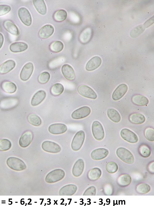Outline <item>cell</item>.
Returning a JSON list of instances; mask_svg holds the SVG:
<instances>
[{
    "mask_svg": "<svg viewBox=\"0 0 154 206\" xmlns=\"http://www.w3.org/2000/svg\"><path fill=\"white\" fill-rule=\"evenodd\" d=\"M146 138L150 141H154V130L152 127H149L146 128L144 132Z\"/></svg>",
    "mask_w": 154,
    "mask_h": 206,
    "instance_id": "42",
    "label": "cell"
},
{
    "mask_svg": "<svg viewBox=\"0 0 154 206\" xmlns=\"http://www.w3.org/2000/svg\"><path fill=\"white\" fill-rule=\"evenodd\" d=\"M102 62L101 58L95 56L91 58L87 63L86 69L87 71H92L97 68L101 65Z\"/></svg>",
    "mask_w": 154,
    "mask_h": 206,
    "instance_id": "17",
    "label": "cell"
},
{
    "mask_svg": "<svg viewBox=\"0 0 154 206\" xmlns=\"http://www.w3.org/2000/svg\"><path fill=\"white\" fill-rule=\"evenodd\" d=\"M154 17L146 21L143 24L145 28H147L152 25L154 22Z\"/></svg>",
    "mask_w": 154,
    "mask_h": 206,
    "instance_id": "47",
    "label": "cell"
},
{
    "mask_svg": "<svg viewBox=\"0 0 154 206\" xmlns=\"http://www.w3.org/2000/svg\"><path fill=\"white\" fill-rule=\"evenodd\" d=\"M154 161H152L149 163L148 165L147 170L150 173L154 174Z\"/></svg>",
    "mask_w": 154,
    "mask_h": 206,
    "instance_id": "46",
    "label": "cell"
},
{
    "mask_svg": "<svg viewBox=\"0 0 154 206\" xmlns=\"http://www.w3.org/2000/svg\"><path fill=\"white\" fill-rule=\"evenodd\" d=\"M128 118L131 122L136 124L143 123L145 121V116L139 113H134L130 114Z\"/></svg>",
    "mask_w": 154,
    "mask_h": 206,
    "instance_id": "27",
    "label": "cell"
},
{
    "mask_svg": "<svg viewBox=\"0 0 154 206\" xmlns=\"http://www.w3.org/2000/svg\"><path fill=\"white\" fill-rule=\"evenodd\" d=\"M128 90V87L126 84H122L119 85L113 93L112 99L114 101L120 99L126 94Z\"/></svg>",
    "mask_w": 154,
    "mask_h": 206,
    "instance_id": "14",
    "label": "cell"
},
{
    "mask_svg": "<svg viewBox=\"0 0 154 206\" xmlns=\"http://www.w3.org/2000/svg\"><path fill=\"white\" fill-rule=\"evenodd\" d=\"M50 77V74L47 72L44 71L41 73L38 77V81L41 84L47 83Z\"/></svg>",
    "mask_w": 154,
    "mask_h": 206,
    "instance_id": "43",
    "label": "cell"
},
{
    "mask_svg": "<svg viewBox=\"0 0 154 206\" xmlns=\"http://www.w3.org/2000/svg\"><path fill=\"white\" fill-rule=\"evenodd\" d=\"M11 9L10 6L6 5H0V16L5 15Z\"/></svg>",
    "mask_w": 154,
    "mask_h": 206,
    "instance_id": "44",
    "label": "cell"
},
{
    "mask_svg": "<svg viewBox=\"0 0 154 206\" xmlns=\"http://www.w3.org/2000/svg\"><path fill=\"white\" fill-rule=\"evenodd\" d=\"M46 95V92L40 90L36 92L32 98L31 104L33 106H35L40 104L45 99Z\"/></svg>",
    "mask_w": 154,
    "mask_h": 206,
    "instance_id": "21",
    "label": "cell"
},
{
    "mask_svg": "<svg viewBox=\"0 0 154 206\" xmlns=\"http://www.w3.org/2000/svg\"><path fill=\"white\" fill-rule=\"evenodd\" d=\"M33 3L36 10L39 14L42 15L46 14L47 9L44 0H33Z\"/></svg>",
    "mask_w": 154,
    "mask_h": 206,
    "instance_id": "30",
    "label": "cell"
},
{
    "mask_svg": "<svg viewBox=\"0 0 154 206\" xmlns=\"http://www.w3.org/2000/svg\"><path fill=\"white\" fill-rule=\"evenodd\" d=\"M107 114L109 118L115 123H118L121 120V118L120 114L115 109H108L107 110Z\"/></svg>",
    "mask_w": 154,
    "mask_h": 206,
    "instance_id": "31",
    "label": "cell"
},
{
    "mask_svg": "<svg viewBox=\"0 0 154 206\" xmlns=\"http://www.w3.org/2000/svg\"><path fill=\"white\" fill-rule=\"evenodd\" d=\"M65 175L64 171L61 169H56L49 173L46 176L45 181L48 183H52L60 181Z\"/></svg>",
    "mask_w": 154,
    "mask_h": 206,
    "instance_id": "2",
    "label": "cell"
},
{
    "mask_svg": "<svg viewBox=\"0 0 154 206\" xmlns=\"http://www.w3.org/2000/svg\"><path fill=\"white\" fill-rule=\"evenodd\" d=\"M138 152L142 157L147 158L151 154V150L149 147L145 144H142L138 148Z\"/></svg>",
    "mask_w": 154,
    "mask_h": 206,
    "instance_id": "34",
    "label": "cell"
},
{
    "mask_svg": "<svg viewBox=\"0 0 154 206\" xmlns=\"http://www.w3.org/2000/svg\"><path fill=\"white\" fill-rule=\"evenodd\" d=\"M34 70L33 63L29 62L26 63L23 67L20 73L21 79L23 81L28 80Z\"/></svg>",
    "mask_w": 154,
    "mask_h": 206,
    "instance_id": "11",
    "label": "cell"
},
{
    "mask_svg": "<svg viewBox=\"0 0 154 206\" xmlns=\"http://www.w3.org/2000/svg\"><path fill=\"white\" fill-rule=\"evenodd\" d=\"M67 126L64 124L56 123L50 125L48 128V131L54 135L63 134L67 130Z\"/></svg>",
    "mask_w": 154,
    "mask_h": 206,
    "instance_id": "12",
    "label": "cell"
},
{
    "mask_svg": "<svg viewBox=\"0 0 154 206\" xmlns=\"http://www.w3.org/2000/svg\"><path fill=\"white\" fill-rule=\"evenodd\" d=\"M54 31V27L50 24L46 25L42 27L38 32V36L41 39L49 37L53 34Z\"/></svg>",
    "mask_w": 154,
    "mask_h": 206,
    "instance_id": "18",
    "label": "cell"
},
{
    "mask_svg": "<svg viewBox=\"0 0 154 206\" xmlns=\"http://www.w3.org/2000/svg\"><path fill=\"white\" fill-rule=\"evenodd\" d=\"M132 181L131 176L128 174H123L118 178L116 182L117 184L121 187H125L130 184Z\"/></svg>",
    "mask_w": 154,
    "mask_h": 206,
    "instance_id": "25",
    "label": "cell"
},
{
    "mask_svg": "<svg viewBox=\"0 0 154 206\" xmlns=\"http://www.w3.org/2000/svg\"><path fill=\"white\" fill-rule=\"evenodd\" d=\"M4 42V37L2 34L0 33V49L2 47Z\"/></svg>",
    "mask_w": 154,
    "mask_h": 206,
    "instance_id": "48",
    "label": "cell"
},
{
    "mask_svg": "<svg viewBox=\"0 0 154 206\" xmlns=\"http://www.w3.org/2000/svg\"><path fill=\"white\" fill-rule=\"evenodd\" d=\"M27 119L30 123L35 126H39L42 123V120L40 117L35 114H29Z\"/></svg>",
    "mask_w": 154,
    "mask_h": 206,
    "instance_id": "37",
    "label": "cell"
},
{
    "mask_svg": "<svg viewBox=\"0 0 154 206\" xmlns=\"http://www.w3.org/2000/svg\"><path fill=\"white\" fill-rule=\"evenodd\" d=\"M109 154L108 150L104 148H99L93 150L91 153V158L95 160H100L106 157Z\"/></svg>",
    "mask_w": 154,
    "mask_h": 206,
    "instance_id": "15",
    "label": "cell"
},
{
    "mask_svg": "<svg viewBox=\"0 0 154 206\" xmlns=\"http://www.w3.org/2000/svg\"><path fill=\"white\" fill-rule=\"evenodd\" d=\"M41 147L44 151L52 153L59 152L61 149V147L58 144L48 140L44 141L42 144Z\"/></svg>",
    "mask_w": 154,
    "mask_h": 206,
    "instance_id": "9",
    "label": "cell"
},
{
    "mask_svg": "<svg viewBox=\"0 0 154 206\" xmlns=\"http://www.w3.org/2000/svg\"><path fill=\"white\" fill-rule=\"evenodd\" d=\"M145 28L143 25L138 26L131 31L130 35L132 37H137L144 31Z\"/></svg>",
    "mask_w": 154,
    "mask_h": 206,
    "instance_id": "39",
    "label": "cell"
},
{
    "mask_svg": "<svg viewBox=\"0 0 154 206\" xmlns=\"http://www.w3.org/2000/svg\"><path fill=\"white\" fill-rule=\"evenodd\" d=\"M78 91L80 95L86 98L95 99L97 97L95 92L91 88L85 84L79 86Z\"/></svg>",
    "mask_w": 154,
    "mask_h": 206,
    "instance_id": "6",
    "label": "cell"
},
{
    "mask_svg": "<svg viewBox=\"0 0 154 206\" xmlns=\"http://www.w3.org/2000/svg\"><path fill=\"white\" fill-rule=\"evenodd\" d=\"M28 47L27 45L23 42H15L11 44L10 46V51L14 53L23 52L26 50Z\"/></svg>",
    "mask_w": 154,
    "mask_h": 206,
    "instance_id": "26",
    "label": "cell"
},
{
    "mask_svg": "<svg viewBox=\"0 0 154 206\" xmlns=\"http://www.w3.org/2000/svg\"><path fill=\"white\" fill-rule=\"evenodd\" d=\"M92 132L94 138L97 140H103L104 137V132L101 124L97 121H94L92 125Z\"/></svg>",
    "mask_w": 154,
    "mask_h": 206,
    "instance_id": "5",
    "label": "cell"
},
{
    "mask_svg": "<svg viewBox=\"0 0 154 206\" xmlns=\"http://www.w3.org/2000/svg\"><path fill=\"white\" fill-rule=\"evenodd\" d=\"M11 146V143L8 139H0V151H6L9 150Z\"/></svg>",
    "mask_w": 154,
    "mask_h": 206,
    "instance_id": "41",
    "label": "cell"
},
{
    "mask_svg": "<svg viewBox=\"0 0 154 206\" xmlns=\"http://www.w3.org/2000/svg\"><path fill=\"white\" fill-rule=\"evenodd\" d=\"M6 164L10 168L15 170H22L26 168V165L24 162L16 157H9L7 160Z\"/></svg>",
    "mask_w": 154,
    "mask_h": 206,
    "instance_id": "3",
    "label": "cell"
},
{
    "mask_svg": "<svg viewBox=\"0 0 154 206\" xmlns=\"http://www.w3.org/2000/svg\"><path fill=\"white\" fill-rule=\"evenodd\" d=\"M1 87L4 92L9 93H14L17 89V87L15 84L8 81L2 82L1 84Z\"/></svg>",
    "mask_w": 154,
    "mask_h": 206,
    "instance_id": "28",
    "label": "cell"
},
{
    "mask_svg": "<svg viewBox=\"0 0 154 206\" xmlns=\"http://www.w3.org/2000/svg\"><path fill=\"white\" fill-rule=\"evenodd\" d=\"M67 13L63 9H60L55 11L53 14V17L54 20L58 22L64 21L67 18Z\"/></svg>",
    "mask_w": 154,
    "mask_h": 206,
    "instance_id": "32",
    "label": "cell"
},
{
    "mask_svg": "<svg viewBox=\"0 0 154 206\" xmlns=\"http://www.w3.org/2000/svg\"><path fill=\"white\" fill-rule=\"evenodd\" d=\"M3 25L4 28L10 33L14 35L19 34L18 27L11 20L9 19L5 20Z\"/></svg>",
    "mask_w": 154,
    "mask_h": 206,
    "instance_id": "22",
    "label": "cell"
},
{
    "mask_svg": "<svg viewBox=\"0 0 154 206\" xmlns=\"http://www.w3.org/2000/svg\"><path fill=\"white\" fill-rule=\"evenodd\" d=\"M131 101L135 105L140 106L146 105L149 102L146 97L140 94L134 95L132 97Z\"/></svg>",
    "mask_w": 154,
    "mask_h": 206,
    "instance_id": "24",
    "label": "cell"
},
{
    "mask_svg": "<svg viewBox=\"0 0 154 206\" xmlns=\"http://www.w3.org/2000/svg\"><path fill=\"white\" fill-rule=\"evenodd\" d=\"M33 134L30 131L25 132L21 136L19 143L20 146L22 148L28 147L31 143L33 139Z\"/></svg>",
    "mask_w": 154,
    "mask_h": 206,
    "instance_id": "13",
    "label": "cell"
},
{
    "mask_svg": "<svg viewBox=\"0 0 154 206\" xmlns=\"http://www.w3.org/2000/svg\"><path fill=\"white\" fill-rule=\"evenodd\" d=\"M77 190L76 185L73 184H68L62 187L59 191V195H71L75 194Z\"/></svg>",
    "mask_w": 154,
    "mask_h": 206,
    "instance_id": "20",
    "label": "cell"
},
{
    "mask_svg": "<svg viewBox=\"0 0 154 206\" xmlns=\"http://www.w3.org/2000/svg\"><path fill=\"white\" fill-rule=\"evenodd\" d=\"M120 135L123 139L129 143L134 144L138 142V138L136 135L128 129H122Z\"/></svg>",
    "mask_w": 154,
    "mask_h": 206,
    "instance_id": "7",
    "label": "cell"
},
{
    "mask_svg": "<svg viewBox=\"0 0 154 206\" xmlns=\"http://www.w3.org/2000/svg\"><path fill=\"white\" fill-rule=\"evenodd\" d=\"M84 163L81 159H78L74 164L72 169L73 175L75 177H78L82 174L84 169Z\"/></svg>",
    "mask_w": 154,
    "mask_h": 206,
    "instance_id": "19",
    "label": "cell"
},
{
    "mask_svg": "<svg viewBox=\"0 0 154 206\" xmlns=\"http://www.w3.org/2000/svg\"><path fill=\"white\" fill-rule=\"evenodd\" d=\"M101 174V170L98 167H95L89 171L87 174V177L89 180L94 181L98 180Z\"/></svg>",
    "mask_w": 154,
    "mask_h": 206,
    "instance_id": "29",
    "label": "cell"
},
{
    "mask_svg": "<svg viewBox=\"0 0 154 206\" xmlns=\"http://www.w3.org/2000/svg\"><path fill=\"white\" fill-rule=\"evenodd\" d=\"M91 35V29L86 28L82 32L79 36V40L83 44L87 43L89 41Z\"/></svg>",
    "mask_w": 154,
    "mask_h": 206,
    "instance_id": "33",
    "label": "cell"
},
{
    "mask_svg": "<svg viewBox=\"0 0 154 206\" xmlns=\"http://www.w3.org/2000/svg\"><path fill=\"white\" fill-rule=\"evenodd\" d=\"M18 15L22 22L27 26H30L32 23V18L28 10L25 7L20 8L18 11Z\"/></svg>",
    "mask_w": 154,
    "mask_h": 206,
    "instance_id": "8",
    "label": "cell"
},
{
    "mask_svg": "<svg viewBox=\"0 0 154 206\" xmlns=\"http://www.w3.org/2000/svg\"><path fill=\"white\" fill-rule=\"evenodd\" d=\"M63 86L61 84L57 83L54 84L51 88L50 92L54 96H58L63 92Z\"/></svg>",
    "mask_w": 154,
    "mask_h": 206,
    "instance_id": "36",
    "label": "cell"
},
{
    "mask_svg": "<svg viewBox=\"0 0 154 206\" xmlns=\"http://www.w3.org/2000/svg\"><path fill=\"white\" fill-rule=\"evenodd\" d=\"M85 138V134L83 130L78 131L74 136L71 143L72 149L74 151L79 150L82 147Z\"/></svg>",
    "mask_w": 154,
    "mask_h": 206,
    "instance_id": "4",
    "label": "cell"
},
{
    "mask_svg": "<svg viewBox=\"0 0 154 206\" xmlns=\"http://www.w3.org/2000/svg\"><path fill=\"white\" fill-rule=\"evenodd\" d=\"M135 190L138 193L144 194L148 193L151 190L150 186L145 183H141L138 184L136 187Z\"/></svg>",
    "mask_w": 154,
    "mask_h": 206,
    "instance_id": "35",
    "label": "cell"
},
{
    "mask_svg": "<svg viewBox=\"0 0 154 206\" xmlns=\"http://www.w3.org/2000/svg\"><path fill=\"white\" fill-rule=\"evenodd\" d=\"M63 44L61 41H57L52 42L49 47L51 51L54 53H58L63 49Z\"/></svg>",
    "mask_w": 154,
    "mask_h": 206,
    "instance_id": "38",
    "label": "cell"
},
{
    "mask_svg": "<svg viewBox=\"0 0 154 206\" xmlns=\"http://www.w3.org/2000/svg\"><path fill=\"white\" fill-rule=\"evenodd\" d=\"M62 73L65 78L70 81L74 80L75 78V73L73 68L68 64L63 65L61 68Z\"/></svg>",
    "mask_w": 154,
    "mask_h": 206,
    "instance_id": "16",
    "label": "cell"
},
{
    "mask_svg": "<svg viewBox=\"0 0 154 206\" xmlns=\"http://www.w3.org/2000/svg\"><path fill=\"white\" fill-rule=\"evenodd\" d=\"M16 63L12 60L6 61L0 66V74L7 73L12 70L15 67Z\"/></svg>",
    "mask_w": 154,
    "mask_h": 206,
    "instance_id": "23",
    "label": "cell"
},
{
    "mask_svg": "<svg viewBox=\"0 0 154 206\" xmlns=\"http://www.w3.org/2000/svg\"><path fill=\"white\" fill-rule=\"evenodd\" d=\"M106 169L108 173L113 174L117 171L118 169V166L116 162L110 161L107 164Z\"/></svg>",
    "mask_w": 154,
    "mask_h": 206,
    "instance_id": "40",
    "label": "cell"
},
{
    "mask_svg": "<svg viewBox=\"0 0 154 206\" xmlns=\"http://www.w3.org/2000/svg\"><path fill=\"white\" fill-rule=\"evenodd\" d=\"M117 157L124 162L128 164H133L134 162V158L132 152L124 147H119L116 150Z\"/></svg>",
    "mask_w": 154,
    "mask_h": 206,
    "instance_id": "1",
    "label": "cell"
},
{
    "mask_svg": "<svg viewBox=\"0 0 154 206\" xmlns=\"http://www.w3.org/2000/svg\"><path fill=\"white\" fill-rule=\"evenodd\" d=\"M91 112V109L87 106H84L74 111L71 115L72 118L79 119L85 118L88 116Z\"/></svg>",
    "mask_w": 154,
    "mask_h": 206,
    "instance_id": "10",
    "label": "cell"
},
{
    "mask_svg": "<svg viewBox=\"0 0 154 206\" xmlns=\"http://www.w3.org/2000/svg\"><path fill=\"white\" fill-rule=\"evenodd\" d=\"M96 193V189L94 186H91L88 187L83 194L84 195H94Z\"/></svg>",
    "mask_w": 154,
    "mask_h": 206,
    "instance_id": "45",
    "label": "cell"
}]
</instances>
